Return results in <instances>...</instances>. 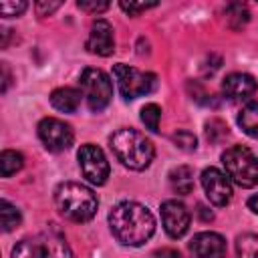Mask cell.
Returning a JSON list of instances; mask_svg holds the SVG:
<instances>
[{
    "instance_id": "obj_1",
    "label": "cell",
    "mask_w": 258,
    "mask_h": 258,
    "mask_svg": "<svg viewBox=\"0 0 258 258\" xmlns=\"http://www.w3.org/2000/svg\"><path fill=\"white\" fill-rule=\"evenodd\" d=\"M109 226L113 236L125 246H141L155 232L153 214L139 202H119L109 212Z\"/></svg>"
},
{
    "instance_id": "obj_2",
    "label": "cell",
    "mask_w": 258,
    "mask_h": 258,
    "mask_svg": "<svg viewBox=\"0 0 258 258\" xmlns=\"http://www.w3.org/2000/svg\"><path fill=\"white\" fill-rule=\"evenodd\" d=\"M54 206L62 218L81 224L97 214L99 200L91 187L77 181H64L54 189Z\"/></svg>"
},
{
    "instance_id": "obj_3",
    "label": "cell",
    "mask_w": 258,
    "mask_h": 258,
    "mask_svg": "<svg viewBox=\"0 0 258 258\" xmlns=\"http://www.w3.org/2000/svg\"><path fill=\"white\" fill-rule=\"evenodd\" d=\"M111 149L115 157L129 169L143 171L151 165L155 147L153 143L135 129H119L111 135Z\"/></svg>"
},
{
    "instance_id": "obj_4",
    "label": "cell",
    "mask_w": 258,
    "mask_h": 258,
    "mask_svg": "<svg viewBox=\"0 0 258 258\" xmlns=\"http://www.w3.org/2000/svg\"><path fill=\"white\" fill-rule=\"evenodd\" d=\"M226 175L240 187L258 185V157L244 145H232L222 153Z\"/></svg>"
},
{
    "instance_id": "obj_5",
    "label": "cell",
    "mask_w": 258,
    "mask_h": 258,
    "mask_svg": "<svg viewBox=\"0 0 258 258\" xmlns=\"http://www.w3.org/2000/svg\"><path fill=\"white\" fill-rule=\"evenodd\" d=\"M113 77H115L119 93L125 101H133L137 97L149 95L157 85V77L153 73H145V71H139V69L123 64V62L113 67Z\"/></svg>"
},
{
    "instance_id": "obj_6",
    "label": "cell",
    "mask_w": 258,
    "mask_h": 258,
    "mask_svg": "<svg viewBox=\"0 0 258 258\" xmlns=\"http://www.w3.org/2000/svg\"><path fill=\"white\" fill-rule=\"evenodd\" d=\"M79 85L83 97L87 99L89 109L95 113L103 111L113 99V83L107 77V73H103L101 69H93V67L85 69L81 73Z\"/></svg>"
},
{
    "instance_id": "obj_7",
    "label": "cell",
    "mask_w": 258,
    "mask_h": 258,
    "mask_svg": "<svg viewBox=\"0 0 258 258\" xmlns=\"http://www.w3.org/2000/svg\"><path fill=\"white\" fill-rule=\"evenodd\" d=\"M79 167L85 175V179L93 185H103L109 177V161L105 157V153L93 145V143H85L81 145L79 153Z\"/></svg>"
},
{
    "instance_id": "obj_8",
    "label": "cell",
    "mask_w": 258,
    "mask_h": 258,
    "mask_svg": "<svg viewBox=\"0 0 258 258\" xmlns=\"http://www.w3.org/2000/svg\"><path fill=\"white\" fill-rule=\"evenodd\" d=\"M38 137L48 151L60 153L73 145L75 133H73V127L69 123L54 119V117H46L38 123Z\"/></svg>"
},
{
    "instance_id": "obj_9",
    "label": "cell",
    "mask_w": 258,
    "mask_h": 258,
    "mask_svg": "<svg viewBox=\"0 0 258 258\" xmlns=\"http://www.w3.org/2000/svg\"><path fill=\"white\" fill-rule=\"evenodd\" d=\"M202 185L208 196V200L214 206H228L232 200V183L226 173H222L216 167H206L202 171Z\"/></svg>"
},
{
    "instance_id": "obj_10",
    "label": "cell",
    "mask_w": 258,
    "mask_h": 258,
    "mask_svg": "<svg viewBox=\"0 0 258 258\" xmlns=\"http://www.w3.org/2000/svg\"><path fill=\"white\" fill-rule=\"evenodd\" d=\"M189 212L177 200H167L161 204V222L163 230L171 238H181L189 230Z\"/></svg>"
},
{
    "instance_id": "obj_11",
    "label": "cell",
    "mask_w": 258,
    "mask_h": 258,
    "mask_svg": "<svg viewBox=\"0 0 258 258\" xmlns=\"http://www.w3.org/2000/svg\"><path fill=\"white\" fill-rule=\"evenodd\" d=\"M85 48L91 52V54H97V56H111L115 52V36H113V26L103 20V18H97L93 24H91V32H89V38L85 42Z\"/></svg>"
},
{
    "instance_id": "obj_12",
    "label": "cell",
    "mask_w": 258,
    "mask_h": 258,
    "mask_svg": "<svg viewBox=\"0 0 258 258\" xmlns=\"http://www.w3.org/2000/svg\"><path fill=\"white\" fill-rule=\"evenodd\" d=\"M258 85L248 73H232L222 81V95L232 103L248 101L256 93Z\"/></svg>"
},
{
    "instance_id": "obj_13",
    "label": "cell",
    "mask_w": 258,
    "mask_h": 258,
    "mask_svg": "<svg viewBox=\"0 0 258 258\" xmlns=\"http://www.w3.org/2000/svg\"><path fill=\"white\" fill-rule=\"evenodd\" d=\"M196 258H226V240L216 232H200L189 242Z\"/></svg>"
},
{
    "instance_id": "obj_14",
    "label": "cell",
    "mask_w": 258,
    "mask_h": 258,
    "mask_svg": "<svg viewBox=\"0 0 258 258\" xmlns=\"http://www.w3.org/2000/svg\"><path fill=\"white\" fill-rule=\"evenodd\" d=\"M42 246H44V258H75L62 232L54 226H50L42 238Z\"/></svg>"
},
{
    "instance_id": "obj_15",
    "label": "cell",
    "mask_w": 258,
    "mask_h": 258,
    "mask_svg": "<svg viewBox=\"0 0 258 258\" xmlns=\"http://www.w3.org/2000/svg\"><path fill=\"white\" fill-rule=\"evenodd\" d=\"M50 105L62 113H75L81 105V91L73 87H58L50 93Z\"/></svg>"
},
{
    "instance_id": "obj_16",
    "label": "cell",
    "mask_w": 258,
    "mask_h": 258,
    "mask_svg": "<svg viewBox=\"0 0 258 258\" xmlns=\"http://www.w3.org/2000/svg\"><path fill=\"white\" fill-rule=\"evenodd\" d=\"M169 183H171V189L175 194H191L194 189V169L187 167V165H177L171 169L169 173Z\"/></svg>"
},
{
    "instance_id": "obj_17",
    "label": "cell",
    "mask_w": 258,
    "mask_h": 258,
    "mask_svg": "<svg viewBox=\"0 0 258 258\" xmlns=\"http://www.w3.org/2000/svg\"><path fill=\"white\" fill-rule=\"evenodd\" d=\"M238 125L242 127V131L250 137L258 139V101H248L240 115H238Z\"/></svg>"
},
{
    "instance_id": "obj_18",
    "label": "cell",
    "mask_w": 258,
    "mask_h": 258,
    "mask_svg": "<svg viewBox=\"0 0 258 258\" xmlns=\"http://www.w3.org/2000/svg\"><path fill=\"white\" fill-rule=\"evenodd\" d=\"M0 220H2V230L12 232L14 228L20 226L22 216H20V210L14 204H10L8 200H0Z\"/></svg>"
},
{
    "instance_id": "obj_19",
    "label": "cell",
    "mask_w": 258,
    "mask_h": 258,
    "mask_svg": "<svg viewBox=\"0 0 258 258\" xmlns=\"http://www.w3.org/2000/svg\"><path fill=\"white\" fill-rule=\"evenodd\" d=\"M22 165H24L22 153L12 151V149L2 151V155H0V173H2V177H10L12 173L20 171Z\"/></svg>"
},
{
    "instance_id": "obj_20",
    "label": "cell",
    "mask_w": 258,
    "mask_h": 258,
    "mask_svg": "<svg viewBox=\"0 0 258 258\" xmlns=\"http://www.w3.org/2000/svg\"><path fill=\"white\" fill-rule=\"evenodd\" d=\"M226 20L230 24V28L234 30H240L242 26H246V22L250 20V12L244 4L240 2H232L226 6Z\"/></svg>"
},
{
    "instance_id": "obj_21",
    "label": "cell",
    "mask_w": 258,
    "mask_h": 258,
    "mask_svg": "<svg viewBox=\"0 0 258 258\" xmlns=\"http://www.w3.org/2000/svg\"><path fill=\"white\" fill-rule=\"evenodd\" d=\"M12 258H44V246L36 240H20L12 248Z\"/></svg>"
},
{
    "instance_id": "obj_22",
    "label": "cell",
    "mask_w": 258,
    "mask_h": 258,
    "mask_svg": "<svg viewBox=\"0 0 258 258\" xmlns=\"http://www.w3.org/2000/svg\"><path fill=\"white\" fill-rule=\"evenodd\" d=\"M238 258H258V234H242L236 238Z\"/></svg>"
},
{
    "instance_id": "obj_23",
    "label": "cell",
    "mask_w": 258,
    "mask_h": 258,
    "mask_svg": "<svg viewBox=\"0 0 258 258\" xmlns=\"http://www.w3.org/2000/svg\"><path fill=\"white\" fill-rule=\"evenodd\" d=\"M159 119H161V107H159V105L147 103V105L141 109V121H143V125H145L149 131H153V133L159 131Z\"/></svg>"
},
{
    "instance_id": "obj_24",
    "label": "cell",
    "mask_w": 258,
    "mask_h": 258,
    "mask_svg": "<svg viewBox=\"0 0 258 258\" xmlns=\"http://www.w3.org/2000/svg\"><path fill=\"white\" fill-rule=\"evenodd\" d=\"M206 135H208L210 141L216 143V141H220L222 137L228 135V127H226L224 121H220V119H212V121L206 123Z\"/></svg>"
},
{
    "instance_id": "obj_25",
    "label": "cell",
    "mask_w": 258,
    "mask_h": 258,
    "mask_svg": "<svg viewBox=\"0 0 258 258\" xmlns=\"http://www.w3.org/2000/svg\"><path fill=\"white\" fill-rule=\"evenodd\" d=\"M173 143H175V147H179V149H183V151H194L196 149V145H198V141H196V135L194 133H189V131H185V129H181V131H177V133H173Z\"/></svg>"
},
{
    "instance_id": "obj_26",
    "label": "cell",
    "mask_w": 258,
    "mask_h": 258,
    "mask_svg": "<svg viewBox=\"0 0 258 258\" xmlns=\"http://www.w3.org/2000/svg\"><path fill=\"white\" fill-rule=\"evenodd\" d=\"M28 8V4L26 2H10V0H4V2H0V12H2V16H6V18H12V16H20L24 10Z\"/></svg>"
},
{
    "instance_id": "obj_27",
    "label": "cell",
    "mask_w": 258,
    "mask_h": 258,
    "mask_svg": "<svg viewBox=\"0 0 258 258\" xmlns=\"http://www.w3.org/2000/svg\"><path fill=\"white\" fill-rule=\"evenodd\" d=\"M119 6H121V10H125L129 16H137V14H141V12L149 10V8H155L157 4H155V2H149V4H143V2H121Z\"/></svg>"
},
{
    "instance_id": "obj_28",
    "label": "cell",
    "mask_w": 258,
    "mask_h": 258,
    "mask_svg": "<svg viewBox=\"0 0 258 258\" xmlns=\"http://www.w3.org/2000/svg\"><path fill=\"white\" fill-rule=\"evenodd\" d=\"M77 6H79L81 10H85V12L101 14V12H105V10L109 8V2H83V0H79Z\"/></svg>"
},
{
    "instance_id": "obj_29",
    "label": "cell",
    "mask_w": 258,
    "mask_h": 258,
    "mask_svg": "<svg viewBox=\"0 0 258 258\" xmlns=\"http://www.w3.org/2000/svg\"><path fill=\"white\" fill-rule=\"evenodd\" d=\"M58 6L60 2H36V12L38 16H46V14H52Z\"/></svg>"
},
{
    "instance_id": "obj_30",
    "label": "cell",
    "mask_w": 258,
    "mask_h": 258,
    "mask_svg": "<svg viewBox=\"0 0 258 258\" xmlns=\"http://www.w3.org/2000/svg\"><path fill=\"white\" fill-rule=\"evenodd\" d=\"M151 258H181V254L177 250H173V248H159V250L153 252Z\"/></svg>"
},
{
    "instance_id": "obj_31",
    "label": "cell",
    "mask_w": 258,
    "mask_h": 258,
    "mask_svg": "<svg viewBox=\"0 0 258 258\" xmlns=\"http://www.w3.org/2000/svg\"><path fill=\"white\" fill-rule=\"evenodd\" d=\"M2 73H4V81H2V93H6V91H8V85H10V73H8L6 62H2Z\"/></svg>"
},
{
    "instance_id": "obj_32",
    "label": "cell",
    "mask_w": 258,
    "mask_h": 258,
    "mask_svg": "<svg viewBox=\"0 0 258 258\" xmlns=\"http://www.w3.org/2000/svg\"><path fill=\"white\" fill-rule=\"evenodd\" d=\"M248 208H250L254 214H258V194H256V196H252V198L248 200Z\"/></svg>"
},
{
    "instance_id": "obj_33",
    "label": "cell",
    "mask_w": 258,
    "mask_h": 258,
    "mask_svg": "<svg viewBox=\"0 0 258 258\" xmlns=\"http://www.w3.org/2000/svg\"><path fill=\"white\" fill-rule=\"evenodd\" d=\"M198 212L204 216V220H212V218H214L212 214H206V208H204V206H200V208H198Z\"/></svg>"
}]
</instances>
